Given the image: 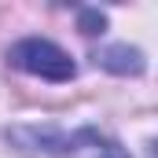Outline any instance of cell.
Masks as SVG:
<instances>
[{
    "instance_id": "cell-3",
    "label": "cell",
    "mask_w": 158,
    "mask_h": 158,
    "mask_svg": "<svg viewBox=\"0 0 158 158\" xmlns=\"http://www.w3.org/2000/svg\"><path fill=\"white\" fill-rule=\"evenodd\" d=\"M107 70H118V74H140L143 70V55L136 48H110L103 55H96Z\"/></svg>"
},
{
    "instance_id": "cell-4",
    "label": "cell",
    "mask_w": 158,
    "mask_h": 158,
    "mask_svg": "<svg viewBox=\"0 0 158 158\" xmlns=\"http://www.w3.org/2000/svg\"><path fill=\"white\" fill-rule=\"evenodd\" d=\"M81 26H85V33H103L107 19H103L99 11H85V15H81Z\"/></svg>"
},
{
    "instance_id": "cell-2",
    "label": "cell",
    "mask_w": 158,
    "mask_h": 158,
    "mask_svg": "<svg viewBox=\"0 0 158 158\" xmlns=\"http://www.w3.org/2000/svg\"><path fill=\"white\" fill-rule=\"evenodd\" d=\"M11 63H15L19 70L33 74V77H44V81H70L77 74L74 59H70L59 44H52V40H44V37L19 40V44L11 48Z\"/></svg>"
},
{
    "instance_id": "cell-1",
    "label": "cell",
    "mask_w": 158,
    "mask_h": 158,
    "mask_svg": "<svg viewBox=\"0 0 158 158\" xmlns=\"http://www.w3.org/2000/svg\"><path fill=\"white\" fill-rule=\"evenodd\" d=\"M15 136L37 143L40 151H48V155H55V158H129L121 151L118 140L103 136L99 129H74V132H59V129H22Z\"/></svg>"
}]
</instances>
